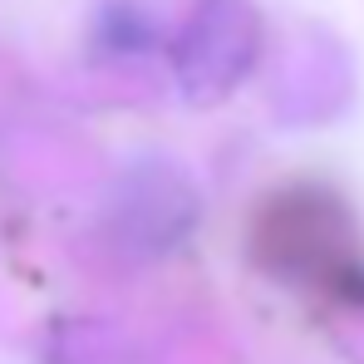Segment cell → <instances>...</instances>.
<instances>
[{
    "label": "cell",
    "instance_id": "1",
    "mask_svg": "<svg viewBox=\"0 0 364 364\" xmlns=\"http://www.w3.org/2000/svg\"><path fill=\"white\" fill-rule=\"evenodd\" d=\"M256 50H261V20L251 0H202L173 50L182 94L192 104H212L232 94L256 64Z\"/></svg>",
    "mask_w": 364,
    "mask_h": 364
},
{
    "label": "cell",
    "instance_id": "2",
    "mask_svg": "<svg viewBox=\"0 0 364 364\" xmlns=\"http://www.w3.org/2000/svg\"><path fill=\"white\" fill-rule=\"evenodd\" d=\"M187 182L178 173H133L123 182V202H114V237L119 246H133V251H168L178 246L192 227L187 222H173V217H158V202L178 197Z\"/></svg>",
    "mask_w": 364,
    "mask_h": 364
}]
</instances>
